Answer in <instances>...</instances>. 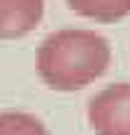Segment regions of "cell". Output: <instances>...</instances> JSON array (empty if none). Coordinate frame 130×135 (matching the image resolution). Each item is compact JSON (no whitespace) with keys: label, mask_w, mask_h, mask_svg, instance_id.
I'll list each match as a JSON object with an SVG mask.
<instances>
[{"label":"cell","mask_w":130,"mask_h":135,"mask_svg":"<svg viewBox=\"0 0 130 135\" xmlns=\"http://www.w3.org/2000/svg\"><path fill=\"white\" fill-rule=\"evenodd\" d=\"M73 13L95 23H118L130 15V0H65Z\"/></svg>","instance_id":"cell-4"},{"label":"cell","mask_w":130,"mask_h":135,"mask_svg":"<svg viewBox=\"0 0 130 135\" xmlns=\"http://www.w3.org/2000/svg\"><path fill=\"white\" fill-rule=\"evenodd\" d=\"M113 53L108 40L95 30L65 28L40 43L35 55L38 75L50 90L73 93L95 83L110 68Z\"/></svg>","instance_id":"cell-1"},{"label":"cell","mask_w":130,"mask_h":135,"mask_svg":"<svg viewBox=\"0 0 130 135\" xmlns=\"http://www.w3.org/2000/svg\"><path fill=\"white\" fill-rule=\"evenodd\" d=\"M0 135H50V130L30 113H0Z\"/></svg>","instance_id":"cell-5"},{"label":"cell","mask_w":130,"mask_h":135,"mask_svg":"<svg viewBox=\"0 0 130 135\" xmlns=\"http://www.w3.org/2000/svg\"><path fill=\"white\" fill-rule=\"evenodd\" d=\"M88 123L95 135H130V83H115L93 95Z\"/></svg>","instance_id":"cell-2"},{"label":"cell","mask_w":130,"mask_h":135,"mask_svg":"<svg viewBox=\"0 0 130 135\" xmlns=\"http://www.w3.org/2000/svg\"><path fill=\"white\" fill-rule=\"evenodd\" d=\"M45 13V0H0V40L33 33Z\"/></svg>","instance_id":"cell-3"}]
</instances>
